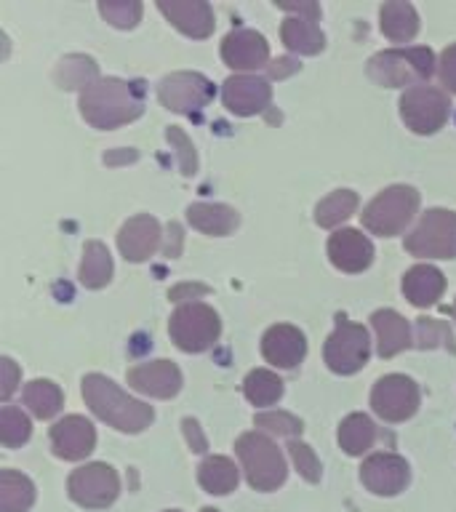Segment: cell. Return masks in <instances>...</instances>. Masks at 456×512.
<instances>
[{
  "label": "cell",
  "instance_id": "c3c4849f",
  "mask_svg": "<svg viewBox=\"0 0 456 512\" xmlns=\"http://www.w3.org/2000/svg\"><path fill=\"white\" fill-rule=\"evenodd\" d=\"M166 512H179V510H166Z\"/></svg>",
  "mask_w": 456,
  "mask_h": 512
},
{
  "label": "cell",
  "instance_id": "d6a6232c",
  "mask_svg": "<svg viewBox=\"0 0 456 512\" xmlns=\"http://www.w3.org/2000/svg\"><path fill=\"white\" fill-rule=\"evenodd\" d=\"M22 398L24 406L30 408L38 419H51V416H56L64 403L62 390L54 382H48V379H35V382L27 384Z\"/></svg>",
  "mask_w": 456,
  "mask_h": 512
},
{
  "label": "cell",
  "instance_id": "e0dca14e",
  "mask_svg": "<svg viewBox=\"0 0 456 512\" xmlns=\"http://www.w3.org/2000/svg\"><path fill=\"white\" fill-rule=\"evenodd\" d=\"M328 259L336 270L355 275V272L368 270L374 262V243L363 232L344 227V230H336L328 240Z\"/></svg>",
  "mask_w": 456,
  "mask_h": 512
},
{
  "label": "cell",
  "instance_id": "484cf974",
  "mask_svg": "<svg viewBox=\"0 0 456 512\" xmlns=\"http://www.w3.org/2000/svg\"><path fill=\"white\" fill-rule=\"evenodd\" d=\"M379 27L392 43H408V40L416 38L419 32V14L411 3H403V0H392V3H384L382 11H379Z\"/></svg>",
  "mask_w": 456,
  "mask_h": 512
},
{
  "label": "cell",
  "instance_id": "ab89813d",
  "mask_svg": "<svg viewBox=\"0 0 456 512\" xmlns=\"http://www.w3.org/2000/svg\"><path fill=\"white\" fill-rule=\"evenodd\" d=\"M166 139L179 147V166H182V174L184 176L195 174V168H198V158H195V147H192L190 136L184 134L182 128L171 126L166 131Z\"/></svg>",
  "mask_w": 456,
  "mask_h": 512
},
{
  "label": "cell",
  "instance_id": "7402d4cb",
  "mask_svg": "<svg viewBox=\"0 0 456 512\" xmlns=\"http://www.w3.org/2000/svg\"><path fill=\"white\" fill-rule=\"evenodd\" d=\"M446 291V278L432 264H416L403 275V294L414 307H432Z\"/></svg>",
  "mask_w": 456,
  "mask_h": 512
},
{
  "label": "cell",
  "instance_id": "30bf717a",
  "mask_svg": "<svg viewBox=\"0 0 456 512\" xmlns=\"http://www.w3.org/2000/svg\"><path fill=\"white\" fill-rule=\"evenodd\" d=\"M451 102L440 88L416 86L400 96V118L414 134H435L446 126Z\"/></svg>",
  "mask_w": 456,
  "mask_h": 512
},
{
  "label": "cell",
  "instance_id": "7c38bea8",
  "mask_svg": "<svg viewBox=\"0 0 456 512\" xmlns=\"http://www.w3.org/2000/svg\"><path fill=\"white\" fill-rule=\"evenodd\" d=\"M371 408L384 422H406L419 411V387L403 374H387L371 390Z\"/></svg>",
  "mask_w": 456,
  "mask_h": 512
},
{
  "label": "cell",
  "instance_id": "83f0119b",
  "mask_svg": "<svg viewBox=\"0 0 456 512\" xmlns=\"http://www.w3.org/2000/svg\"><path fill=\"white\" fill-rule=\"evenodd\" d=\"M80 283L86 288H104L112 278V256L104 243L88 240L83 248V262H80Z\"/></svg>",
  "mask_w": 456,
  "mask_h": 512
},
{
  "label": "cell",
  "instance_id": "603a6c76",
  "mask_svg": "<svg viewBox=\"0 0 456 512\" xmlns=\"http://www.w3.org/2000/svg\"><path fill=\"white\" fill-rule=\"evenodd\" d=\"M371 326L376 331V352L382 358H395L398 352L411 347V328L403 315L395 310H376L371 315Z\"/></svg>",
  "mask_w": 456,
  "mask_h": 512
},
{
  "label": "cell",
  "instance_id": "1f68e13d",
  "mask_svg": "<svg viewBox=\"0 0 456 512\" xmlns=\"http://www.w3.org/2000/svg\"><path fill=\"white\" fill-rule=\"evenodd\" d=\"M96 75H99V67L91 56H64L62 62L56 64L54 80L62 88H91L96 83Z\"/></svg>",
  "mask_w": 456,
  "mask_h": 512
},
{
  "label": "cell",
  "instance_id": "7dc6e473",
  "mask_svg": "<svg viewBox=\"0 0 456 512\" xmlns=\"http://www.w3.org/2000/svg\"><path fill=\"white\" fill-rule=\"evenodd\" d=\"M200 512H219V510H214V507H203V510Z\"/></svg>",
  "mask_w": 456,
  "mask_h": 512
},
{
  "label": "cell",
  "instance_id": "ac0fdd59",
  "mask_svg": "<svg viewBox=\"0 0 456 512\" xmlns=\"http://www.w3.org/2000/svg\"><path fill=\"white\" fill-rule=\"evenodd\" d=\"M158 11L187 38L203 40L214 32V8L206 0H160Z\"/></svg>",
  "mask_w": 456,
  "mask_h": 512
},
{
  "label": "cell",
  "instance_id": "8d00e7d4",
  "mask_svg": "<svg viewBox=\"0 0 456 512\" xmlns=\"http://www.w3.org/2000/svg\"><path fill=\"white\" fill-rule=\"evenodd\" d=\"M99 14L120 30H131L142 19V3L139 0H107L99 3Z\"/></svg>",
  "mask_w": 456,
  "mask_h": 512
},
{
  "label": "cell",
  "instance_id": "44dd1931",
  "mask_svg": "<svg viewBox=\"0 0 456 512\" xmlns=\"http://www.w3.org/2000/svg\"><path fill=\"white\" fill-rule=\"evenodd\" d=\"M160 224L155 216L139 214L131 216L118 235L120 254L126 256V262H147L160 248Z\"/></svg>",
  "mask_w": 456,
  "mask_h": 512
},
{
  "label": "cell",
  "instance_id": "5b68a950",
  "mask_svg": "<svg viewBox=\"0 0 456 512\" xmlns=\"http://www.w3.org/2000/svg\"><path fill=\"white\" fill-rule=\"evenodd\" d=\"M416 208H419V192L406 184H395L387 187L376 195L366 208H363V227L374 235L392 238L406 230L408 222L414 219Z\"/></svg>",
  "mask_w": 456,
  "mask_h": 512
},
{
  "label": "cell",
  "instance_id": "d4e9b609",
  "mask_svg": "<svg viewBox=\"0 0 456 512\" xmlns=\"http://www.w3.org/2000/svg\"><path fill=\"white\" fill-rule=\"evenodd\" d=\"M280 38H283V46L288 51L304 56L320 54L326 46V38H323L315 19H307V16H288L280 27Z\"/></svg>",
  "mask_w": 456,
  "mask_h": 512
},
{
  "label": "cell",
  "instance_id": "60d3db41",
  "mask_svg": "<svg viewBox=\"0 0 456 512\" xmlns=\"http://www.w3.org/2000/svg\"><path fill=\"white\" fill-rule=\"evenodd\" d=\"M0 398L8 400L14 395L16 384H19V366L11 358H0Z\"/></svg>",
  "mask_w": 456,
  "mask_h": 512
},
{
  "label": "cell",
  "instance_id": "4316f807",
  "mask_svg": "<svg viewBox=\"0 0 456 512\" xmlns=\"http://www.w3.org/2000/svg\"><path fill=\"white\" fill-rule=\"evenodd\" d=\"M198 480L208 494L224 496L238 488V467L227 456H208L198 467Z\"/></svg>",
  "mask_w": 456,
  "mask_h": 512
},
{
  "label": "cell",
  "instance_id": "277c9868",
  "mask_svg": "<svg viewBox=\"0 0 456 512\" xmlns=\"http://www.w3.org/2000/svg\"><path fill=\"white\" fill-rule=\"evenodd\" d=\"M246 478L256 491H275L286 483L288 467L280 448L262 432H246L235 443Z\"/></svg>",
  "mask_w": 456,
  "mask_h": 512
},
{
  "label": "cell",
  "instance_id": "d6986e66",
  "mask_svg": "<svg viewBox=\"0 0 456 512\" xmlns=\"http://www.w3.org/2000/svg\"><path fill=\"white\" fill-rule=\"evenodd\" d=\"M262 355L275 368H296L307 355V339L291 323H278L264 331Z\"/></svg>",
  "mask_w": 456,
  "mask_h": 512
},
{
  "label": "cell",
  "instance_id": "2e32d148",
  "mask_svg": "<svg viewBox=\"0 0 456 512\" xmlns=\"http://www.w3.org/2000/svg\"><path fill=\"white\" fill-rule=\"evenodd\" d=\"M96 446V430L94 424L88 422L86 416H64L51 427V448L59 459L67 462H80L86 459Z\"/></svg>",
  "mask_w": 456,
  "mask_h": 512
},
{
  "label": "cell",
  "instance_id": "6da1fadb",
  "mask_svg": "<svg viewBox=\"0 0 456 512\" xmlns=\"http://www.w3.org/2000/svg\"><path fill=\"white\" fill-rule=\"evenodd\" d=\"M142 86L120 78L96 80L94 86L80 91V115L99 131L134 123L144 112Z\"/></svg>",
  "mask_w": 456,
  "mask_h": 512
},
{
  "label": "cell",
  "instance_id": "9c48e42d",
  "mask_svg": "<svg viewBox=\"0 0 456 512\" xmlns=\"http://www.w3.org/2000/svg\"><path fill=\"white\" fill-rule=\"evenodd\" d=\"M67 491H70L72 502L80 504V507L104 510L118 499L120 478L110 464L94 462L72 472L70 480H67Z\"/></svg>",
  "mask_w": 456,
  "mask_h": 512
},
{
  "label": "cell",
  "instance_id": "ffe728a7",
  "mask_svg": "<svg viewBox=\"0 0 456 512\" xmlns=\"http://www.w3.org/2000/svg\"><path fill=\"white\" fill-rule=\"evenodd\" d=\"M222 59L230 70H259L270 62V46L254 30H235L222 40Z\"/></svg>",
  "mask_w": 456,
  "mask_h": 512
},
{
  "label": "cell",
  "instance_id": "8fae6325",
  "mask_svg": "<svg viewBox=\"0 0 456 512\" xmlns=\"http://www.w3.org/2000/svg\"><path fill=\"white\" fill-rule=\"evenodd\" d=\"M216 88L214 83L200 75V72H174L160 80L158 96L160 104L171 112H182V115H198L203 107L211 104Z\"/></svg>",
  "mask_w": 456,
  "mask_h": 512
},
{
  "label": "cell",
  "instance_id": "4fadbf2b",
  "mask_svg": "<svg viewBox=\"0 0 456 512\" xmlns=\"http://www.w3.org/2000/svg\"><path fill=\"white\" fill-rule=\"evenodd\" d=\"M272 86L264 78L256 75H232L224 80L222 86V102L232 115L248 118L256 112H264L270 107Z\"/></svg>",
  "mask_w": 456,
  "mask_h": 512
},
{
  "label": "cell",
  "instance_id": "d590c367",
  "mask_svg": "<svg viewBox=\"0 0 456 512\" xmlns=\"http://www.w3.org/2000/svg\"><path fill=\"white\" fill-rule=\"evenodd\" d=\"M416 347H419V350L446 347V350L456 352L454 334H451V328H448L446 320L427 318V315L416 320Z\"/></svg>",
  "mask_w": 456,
  "mask_h": 512
},
{
  "label": "cell",
  "instance_id": "8992f818",
  "mask_svg": "<svg viewBox=\"0 0 456 512\" xmlns=\"http://www.w3.org/2000/svg\"><path fill=\"white\" fill-rule=\"evenodd\" d=\"M168 334L182 352H206L222 334V320L208 304H182L168 320Z\"/></svg>",
  "mask_w": 456,
  "mask_h": 512
},
{
  "label": "cell",
  "instance_id": "cb8c5ba5",
  "mask_svg": "<svg viewBox=\"0 0 456 512\" xmlns=\"http://www.w3.org/2000/svg\"><path fill=\"white\" fill-rule=\"evenodd\" d=\"M187 222L200 230L203 235H214V238H224L238 227L240 216L235 208L224 206V203H192L187 208Z\"/></svg>",
  "mask_w": 456,
  "mask_h": 512
},
{
  "label": "cell",
  "instance_id": "ee69618b",
  "mask_svg": "<svg viewBox=\"0 0 456 512\" xmlns=\"http://www.w3.org/2000/svg\"><path fill=\"white\" fill-rule=\"evenodd\" d=\"M278 8L288 11V14L294 16H307V19H320V6L318 3H278Z\"/></svg>",
  "mask_w": 456,
  "mask_h": 512
},
{
  "label": "cell",
  "instance_id": "7bdbcfd3",
  "mask_svg": "<svg viewBox=\"0 0 456 512\" xmlns=\"http://www.w3.org/2000/svg\"><path fill=\"white\" fill-rule=\"evenodd\" d=\"M182 427H184V438H187V443H190L192 451L203 454V451L208 448V443H206V435L200 432V424L195 422V419H190V416H187V419L182 422Z\"/></svg>",
  "mask_w": 456,
  "mask_h": 512
},
{
  "label": "cell",
  "instance_id": "4dcf8cb0",
  "mask_svg": "<svg viewBox=\"0 0 456 512\" xmlns=\"http://www.w3.org/2000/svg\"><path fill=\"white\" fill-rule=\"evenodd\" d=\"M243 395L251 406H272L283 398V379L270 368H254L243 382Z\"/></svg>",
  "mask_w": 456,
  "mask_h": 512
},
{
  "label": "cell",
  "instance_id": "f546056e",
  "mask_svg": "<svg viewBox=\"0 0 456 512\" xmlns=\"http://www.w3.org/2000/svg\"><path fill=\"white\" fill-rule=\"evenodd\" d=\"M376 424L366 414H350L339 424V446L344 454L363 456L374 446Z\"/></svg>",
  "mask_w": 456,
  "mask_h": 512
},
{
  "label": "cell",
  "instance_id": "52a82bcc",
  "mask_svg": "<svg viewBox=\"0 0 456 512\" xmlns=\"http://www.w3.org/2000/svg\"><path fill=\"white\" fill-rule=\"evenodd\" d=\"M406 251L419 259H456V214L430 208L406 238Z\"/></svg>",
  "mask_w": 456,
  "mask_h": 512
},
{
  "label": "cell",
  "instance_id": "bcb514c9",
  "mask_svg": "<svg viewBox=\"0 0 456 512\" xmlns=\"http://www.w3.org/2000/svg\"><path fill=\"white\" fill-rule=\"evenodd\" d=\"M296 70H299V64H296L294 59H278V62L272 64V75H275V78H283V75Z\"/></svg>",
  "mask_w": 456,
  "mask_h": 512
},
{
  "label": "cell",
  "instance_id": "681fc988",
  "mask_svg": "<svg viewBox=\"0 0 456 512\" xmlns=\"http://www.w3.org/2000/svg\"><path fill=\"white\" fill-rule=\"evenodd\" d=\"M454 312H456V307H454Z\"/></svg>",
  "mask_w": 456,
  "mask_h": 512
},
{
  "label": "cell",
  "instance_id": "b9f144b4",
  "mask_svg": "<svg viewBox=\"0 0 456 512\" xmlns=\"http://www.w3.org/2000/svg\"><path fill=\"white\" fill-rule=\"evenodd\" d=\"M438 72H440V80H443V86L456 94V43L443 51V56H440V62H438Z\"/></svg>",
  "mask_w": 456,
  "mask_h": 512
},
{
  "label": "cell",
  "instance_id": "7a4b0ae2",
  "mask_svg": "<svg viewBox=\"0 0 456 512\" xmlns=\"http://www.w3.org/2000/svg\"><path fill=\"white\" fill-rule=\"evenodd\" d=\"M83 398H86V406L102 422H107L118 432H128V435L147 430L152 419H155L147 403L128 398L118 384L102 374L83 376Z\"/></svg>",
  "mask_w": 456,
  "mask_h": 512
},
{
  "label": "cell",
  "instance_id": "f1b7e54d",
  "mask_svg": "<svg viewBox=\"0 0 456 512\" xmlns=\"http://www.w3.org/2000/svg\"><path fill=\"white\" fill-rule=\"evenodd\" d=\"M35 504V486L22 472H0V512H27Z\"/></svg>",
  "mask_w": 456,
  "mask_h": 512
},
{
  "label": "cell",
  "instance_id": "3957f363",
  "mask_svg": "<svg viewBox=\"0 0 456 512\" xmlns=\"http://www.w3.org/2000/svg\"><path fill=\"white\" fill-rule=\"evenodd\" d=\"M435 72V54L430 48H390L368 59V78L387 88L419 86L432 78Z\"/></svg>",
  "mask_w": 456,
  "mask_h": 512
},
{
  "label": "cell",
  "instance_id": "836d02e7",
  "mask_svg": "<svg viewBox=\"0 0 456 512\" xmlns=\"http://www.w3.org/2000/svg\"><path fill=\"white\" fill-rule=\"evenodd\" d=\"M355 208H358V195L352 190H336L331 192L326 200H320L318 208H315V222L320 227H336V224L347 222L352 214H355Z\"/></svg>",
  "mask_w": 456,
  "mask_h": 512
},
{
  "label": "cell",
  "instance_id": "5bb4252c",
  "mask_svg": "<svg viewBox=\"0 0 456 512\" xmlns=\"http://www.w3.org/2000/svg\"><path fill=\"white\" fill-rule=\"evenodd\" d=\"M408 462L398 454H374L368 456L360 467L363 486L376 496H395L408 486Z\"/></svg>",
  "mask_w": 456,
  "mask_h": 512
},
{
  "label": "cell",
  "instance_id": "f6af8a7d",
  "mask_svg": "<svg viewBox=\"0 0 456 512\" xmlns=\"http://www.w3.org/2000/svg\"><path fill=\"white\" fill-rule=\"evenodd\" d=\"M203 296V294H208V288L206 286H200V283H184V286H179V288H174V291H171V299H174V302H179V299H182V296Z\"/></svg>",
  "mask_w": 456,
  "mask_h": 512
},
{
  "label": "cell",
  "instance_id": "ba28073f",
  "mask_svg": "<svg viewBox=\"0 0 456 512\" xmlns=\"http://www.w3.org/2000/svg\"><path fill=\"white\" fill-rule=\"evenodd\" d=\"M323 358H326V366L334 374H358L360 368L368 363V358H371L368 331L360 323H352V320L339 315L334 334L328 336L326 347H323Z\"/></svg>",
  "mask_w": 456,
  "mask_h": 512
},
{
  "label": "cell",
  "instance_id": "e575fe53",
  "mask_svg": "<svg viewBox=\"0 0 456 512\" xmlns=\"http://www.w3.org/2000/svg\"><path fill=\"white\" fill-rule=\"evenodd\" d=\"M32 435V424L22 408L3 406L0 408V440L6 448L24 446Z\"/></svg>",
  "mask_w": 456,
  "mask_h": 512
},
{
  "label": "cell",
  "instance_id": "9a60e30c",
  "mask_svg": "<svg viewBox=\"0 0 456 512\" xmlns=\"http://www.w3.org/2000/svg\"><path fill=\"white\" fill-rule=\"evenodd\" d=\"M128 387L150 398L168 400L182 390V371L171 360H150L139 366L128 368Z\"/></svg>",
  "mask_w": 456,
  "mask_h": 512
},
{
  "label": "cell",
  "instance_id": "f35d334b",
  "mask_svg": "<svg viewBox=\"0 0 456 512\" xmlns=\"http://www.w3.org/2000/svg\"><path fill=\"white\" fill-rule=\"evenodd\" d=\"M288 454H291V459H294V467L299 470V475H302L304 480L318 483L320 462H318V456H315V451H312L307 443H302V440H291V443H288Z\"/></svg>",
  "mask_w": 456,
  "mask_h": 512
},
{
  "label": "cell",
  "instance_id": "74e56055",
  "mask_svg": "<svg viewBox=\"0 0 456 512\" xmlns=\"http://www.w3.org/2000/svg\"><path fill=\"white\" fill-rule=\"evenodd\" d=\"M256 427L264 432H272V435H286V438H294L302 432V422L296 416L286 414V411H267V414L256 416Z\"/></svg>",
  "mask_w": 456,
  "mask_h": 512
}]
</instances>
